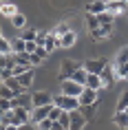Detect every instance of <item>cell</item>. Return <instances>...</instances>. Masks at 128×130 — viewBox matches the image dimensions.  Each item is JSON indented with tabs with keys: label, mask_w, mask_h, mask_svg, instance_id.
I'll list each match as a JSON object with an SVG mask.
<instances>
[{
	"label": "cell",
	"mask_w": 128,
	"mask_h": 130,
	"mask_svg": "<svg viewBox=\"0 0 128 130\" xmlns=\"http://www.w3.org/2000/svg\"><path fill=\"white\" fill-rule=\"evenodd\" d=\"M5 130H18V126H13V123H9V126H7Z\"/></svg>",
	"instance_id": "obj_46"
},
{
	"label": "cell",
	"mask_w": 128,
	"mask_h": 130,
	"mask_svg": "<svg viewBox=\"0 0 128 130\" xmlns=\"http://www.w3.org/2000/svg\"><path fill=\"white\" fill-rule=\"evenodd\" d=\"M77 99H80V106H91V104L97 102V90L84 88V90H82V95L77 97Z\"/></svg>",
	"instance_id": "obj_9"
},
{
	"label": "cell",
	"mask_w": 128,
	"mask_h": 130,
	"mask_svg": "<svg viewBox=\"0 0 128 130\" xmlns=\"http://www.w3.org/2000/svg\"><path fill=\"white\" fill-rule=\"evenodd\" d=\"M11 51H13V53H27V42L22 40V38H16V40L11 42Z\"/></svg>",
	"instance_id": "obj_22"
},
{
	"label": "cell",
	"mask_w": 128,
	"mask_h": 130,
	"mask_svg": "<svg viewBox=\"0 0 128 130\" xmlns=\"http://www.w3.org/2000/svg\"><path fill=\"white\" fill-rule=\"evenodd\" d=\"M9 77H13V71L11 69H0V82H7Z\"/></svg>",
	"instance_id": "obj_39"
},
{
	"label": "cell",
	"mask_w": 128,
	"mask_h": 130,
	"mask_svg": "<svg viewBox=\"0 0 128 130\" xmlns=\"http://www.w3.org/2000/svg\"><path fill=\"white\" fill-rule=\"evenodd\" d=\"M40 57H38V55H35V53H31V64H33V66H38V64H40Z\"/></svg>",
	"instance_id": "obj_44"
},
{
	"label": "cell",
	"mask_w": 128,
	"mask_h": 130,
	"mask_svg": "<svg viewBox=\"0 0 128 130\" xmlns=\"http://www.w3.org/2000/svg\"><path fill=\"white\" fill-rule=\"evenodd\" d=\"M47 35H49V31H38V35H35V44H38V46H44V44H47Z\"/></svg>",
	"instance_id": "obj_34"
},
{
	"label": "cell",
	"mask_w": 128,
	"mask_h": 130,
	"mask_svg": "<svg viewBox=\"0 0 128 130\" xmlns=\"http://www.w3.org/2000/svg\"><path fill=\"white\" fill-rule=\"evenodd\" d=\"M31 99H33V108H38V106H49V104H53V97L49 95V93H44V90H40V93H33V95H31Z\"/></svg>",
	"instance_id": "obj_10"
},
{
	"label": "cell",
	"mask_w": 128,
	"mask_h": 130,
	"mask_svg": "<svg viewBox=\"0 0 128 130\" xmlns=\"http://www.w3.org/2000/svg\"><path fill=\"white\" fill-rule=\"evenodd\" d=\"M51 108H53V104H49V106H38V108L31 110V121L38 126V123L42 121V119H47L49 112H51Z\"/></svg>",
	"instance_id": "obj_6"
},
{
	"label": "cell",
	"mask_w": 128,
	"mask_h": 130,
	"mask_svg": "<svg viewBox=\"0 0 128 130\" xmlns=\"http://www.w3.org/2000/svg\"><path fill=\"white\" fill-rule=\"evenodd\" d=\"M11 22H13V27H16V29H22L24 24H27V18H24L22 13H16L13 18H11Z\"/></svg>",
	"instance_id": "obj_32"
},
{
	"label": "cell",
	"mask_w": 128,
	"mask_h": 130,
	"mask_svg": "<svg viewBox=\"0 0 128 130\" xmlns=\"http://www.w3.org/2000/svg\"><path fill=\"white\" fill-rule=\"evenodd\" d=\"M7 2H9V0H0V5H7Z\"/></svg>",
	"instance_id": "obj_48"
},
{
	"label": "cell",
	"mask_w": 128,
	"mask_h": 130,
	"mask_svg": "<svg viewBox=\"0 0 128 130\" xmlns=\"http://www.w3.org/2000/svg\"><path fill=\"white\" fill-rule=\"evenodd\" d=\"M35 35H38V29H31V31H27V33L22 35V40L24 42H35Z\"/></svg>",
	"instance_id": "obj_38"
},
{
	"label": "cell",
	"mask_w": 128,
	"mask_h": 130,
	"mask_svg": "<svg viewBox=\"0 0 128 130\" xmlns=\"http://www.w3.org/2000/svg\"><path fill=\"white\" fill-rule=\"evenodd\" d=\"M104 2H115V0H104Z\"/></svg>",
	"instance_id": "obj_49"
},
{
	"label": "cell",
	"mask_w": 128,
	"mask_h": 130,
	"mask_svg": "<svg viewBox=\"0 0 128 130\" xmlns=\"http://www.w3.org/2000/svg\"><path fill=\"white\" fill-rule=\"evenodd\" d=\"M126 2H128V0H126Z\"/></svg>",
	"instance_id": "obj_52"
},
{
	"label": "cell",
	"mask_w": 128,
	"mask_h": 130,
	"mask_svg": "<svg viewBox=\"0 0 128 130\" xmlns=\"http://www.w3.org/2000/svg\"><path fill=\"white\" fill-rule=\"evenodd\" d=\"M0 53H13L11 51V42L5 40V38H0Z\"/></svg>",
	"instance_id": "obj_35"
},
{
	"label": "cell",
	"mask_w": 128,
	"mask_h": 130,
	"mask_svg": "<svg viewBox=\"0 0 128 130\" xmlns=\"http://www.w3.org/2000/svg\"><path fill=\"white\" fill-rule=\"evenodd\" d=\"M13 66H16L13 53H0V69H13Z\"/></svg>",
	"instance_id": "obj_16"
},
{
	"label": "cell",
	"mask_w": 128,
	"mask_h": 130,
	"mask_svg": "<svg viewBox=\"0 0 128 130\" xmlns=\"http://www.w3.org/2000/svg\"><path fill=\"white\" fill-rule=\"evenodd\" d=\"M18 130H38V126H31V123H22V126H18Z\"/></svg>",
	"instance_id": "obj_43"
},
{
	"label": "cell",
	"mask_w": 128,
	"mask_h": 130,
	"mask_svg": "<svg viewBox=\"0 0 128 130\" xmlns=\"http://www.w3.org/2000/svg\"><path fill=\"white\" fill-rule=\"evenodd\" d=\"M80 66H82V64H77V62H73V60H62V64H60V82L71 79L73 73L80 69Z\"/></svg>",
	"instance_id": "obj_3"
},
{
	"label": "cell",
	"mask_w": 128,
	"mask_h": 130,
	"mask_svg": "<svg viewBox=\"0 0 128 130\" xmlns=\"http://www.w3.org/2000/svg\"><path fill=\"white\" fill-rule=\"evenodd\" d=\"M128 62V46H121L119 53L115 55V64H126Z\"/></svg>",
	"instance_id": "obj_28"
},
{
	"label": "cell",
	"mask_w": 128,
	"mask_h": 130,
	"mask_svg": "<svg viewBox=\"0 0 128 130\" xmlns=\"http://www.w3.org/2000/svg\"><path fill=\"white\" fill-rule=\"evenodd\" d=\"M86 75H88L86 69H84V66H80V69L73 73V77H71V79H75L77 84H82V86H84V84H86Z\"/></svg>",
	"instance_id": "obj_24"
},
{
	"label": "cell",
	"mask_w": 128,
	"mask_h": 130,
	"mask_svg": "<svg viewBox=\"0 0 128 130\" xmlns=\"http://www.w3.org/2000/svg\"><path fill=\"white\" fill-rule=\"evenodd\" d=\"M110 33H113V27H99L95 31H91V38L93 40H104V38H110Z\"/></svg>",
	"instance_id": "obj_15"
},
{
	"label": "cell",
	"mask_w": 128,
	"mask_h": 130,
	"mask_svg": "<svg viewBox=\"0 0 128 130\" xmlns=\"http://www.w3.org/2000/svg\"><path fill=\"white\" fill-rule=\"evenodd\" d=\"M60 115H62V108H58V106L53 104V108H51V112H49V119H51V121H58Z\"/></svg>",
	"instance_id": "obj_37"
},
{
	"label": "cell",
	"mask_w": 128,
	"mask_h": 130,
	"mask_svg": "<svg viewBox=\"0 0 128 130\" xmlns=\"http://www.w3.org/2000/svg\"><path fill=\"white\" fill-rule=\"evenodd\" d=\"M51 126H53V121H51V119H42L40 123H38V130H51Z\"/></svg>",
	"instance_id": "obj_40"
},
{
	"label": "cell",
	"mask_w": 128,
	"mask_h": 130,
	"mask_svg": "<svg viewBox=\"0 0 128 130\" xmlns=\"http://www.w3.org/2000/svg\"><path fill=\"white\" fill-rule=\"evenodd\" d=\"M113 121H115L117 128H124V130H126L128 128V112H126V110H117L115 117H113Z\"/></svg>",
	"instance_id": "obj_14"
},
{
	"label": "cell",
	"mask_w": 128,
	"mask_h": 130,
	"mask_svg": "<svg viewBox=\"0 0 128 130\" xmlns=\"http://www.w3.org/2000/svg\"><path fill=\"white\" fill-rule=\"evenodd\" d=\"M18 82H20L22 88H29V86L33 84V69L27 71V73H22V75H18Z\"/></svg>",
	"instance_id": "obj_19"
},
{
	"label": "cell",
	"mask_w": 128,
	"mask_h": 130,
	"mask_svg": "<svg viewBox=\"0 0 128 130\" xmlns=\"http://www.w3.org/2000/svg\"><path fill=\"white\" fill-rule=\"evenodd\" d=\"M126 108H128V90H124L119 102H117V110H126Z\"/></svg>",
	"instance_id": "obj_33"
},
{
	"label": "cell",
	"mask_w": 128,
	"mask_h": 130,
	"mask_svg": "<svg viewBox=\"0 0 128 130\" xmlns=\"http://www.w3.org/2000/svg\"><path fill=\"white\" fill-rule=\"evenodd\" d=\"M58 121H60V126L64 130H68V126H71V112H68V110H62V115H60Z\"/></svg>",
	"instance_id": "obj_30"
},
{
	"label": "cell",
	"mask_w": 128,
	"mask_h": 130,
	"mask_svg": "<svg viewBox=\"0 0 128 130\" xmlns=\"http://www.w3.org/2000/svg\"><path fill=\"white\" fill-rule=\"evenodd\" d=\"M60 46V38L53 33V31H49V35H47V44H44V48H47L49 53L53 51V48H58Z\"/></svg>",
	"instance_id": "obj_18"
},
{
	"label": "cell",
	"mask_w": 128,
	"mask_h": 130,
	"mask_svg": "<svg viewBox=\"0 0 128 130\" xmlns=\"http://www.w3.org/2000/svg\"><path fill=\"white\" fill-rule=\"evenodd\" d=\"M0 38H2V31H0Z\"/></svg>",
	"instance_id": "obj_50"
},
{
	"label": "cell",
	"mask_w": 128,
	"mask_h": 130,
	"mask_svg": "<svg viewBox=\"0 0 128 130\" xmlns=\"http://www.w3.org/2000/svg\"><path fill=\"white\" fill-rule=\"evenodd\" d=\"M113 13H108V11H104V13H97V20H99V27H113Z\"/></svg>",
	"instance_id": "obj_23"
},
{
	"label": "cell",
	"mask_w": 128,
	"mask_h": 130,
	"mask_svg": "<svg viewBox=\"0 0 128 130\" xmlns=\"http://www.w3.org/2000/svg\"><path fill=\"white\" fill-rule=\"evenodd\" d=\"M82 90H84V86L82 84H77L75 79H64V82L60 84V93L62 95H71V97H80Z\"/></svg>",
	"instance_id": "obj_2"
},
{
	"label": "cell",
	"mask_w": 128,
	"mask_h": 130,
	"mask_svg": "<svg viewBox=\"0 0 128 130\" xmlns=\"http://www.w3.org/2000/svg\"><path fill=\"white\" fill-rule=\"evenodd\" d=\"M5 128H7V126H5V123H2V121H0V130H5Z\"/></svg>",
	"instance_id": "obj_47"
},
{
	"label": "cell",
	"mask_w": 128,
	"mask_h": 130,
	"mask_svg": "<svg viewBox=\"0 0 128 130\" xmlns=\"http://www.w3.org/2000/svg\"><path fill=\"white\" fill-rule=\"evenodd\" d=\"M7 110H11V99H5V97H0V115H5Z\"/></svg>",
	"instance_id": "obj_36"
},
{
	"label": "cell",
	"mask_w": 128,
	"mask_h": 130,
	"mask_svg": "<svg viewBox=\"0 0 128 130\" xmlns=\"http://www.w3.org/2000/svg\"><path fill=\"white\" fill-rule=\"evenodd\" d=\"M106 11V2L104 0H93V2H88L86 5V13H104Z\"/></svg>",
	"instance_id": "obj_13"
},
{
	"label": "cell",
	"mask_w": 128,
	"mask_h": 130,
	"mask_svg": "<svg viewBox=\"0 0 128 130\" xmlns=\"http://www.w3.org/2000/svg\"><path fill=\"white\" fill-rule=\"evenodd\" d=\"M11 108H27V110H33V99H31V95L20 93V95H16L13 99H11Z\"/></svg>",
	"instance_id": "obj_4"
},
{
	"label": "cell",
	"mask_w": 128,
	"mask_h": 130,
	"mask_svg": "<svg viewBox=\"0 0 128 130\" xmlns=\"http://www.w3.org/2000/svg\"><path fill=\"white\" fill-rule=\"evenodd\" d=\"M99 77H102V82H104V86H113L115 79H117V75H115V64H113V66H108V64H106V66L102 69Z\"/></svg>",
	"instance_id": "obj_8"
},
{
	"label": "cell",
	"mask_w": 128,
	"mask_h": 130,
	"mask_svg": "<svg viewBox=\"0 0 128 130\" xmlns=\"http://www.w3.org/2000/svg\"><path fill=\"white\" fill-rule=\"evenodd\" d=\"M53 104L58 106V108H62V110H68V112H71V110H77V108H80V99H77V97L62 95V93L53 97Z\"/></svg>",
	"instance_id": "obj_1"
},
{
	"label": "cell",
	"mask_w": 128,
	"mask_h": 130,
	"mask_svg": "<svg viewBox=\"0 0 128 130\" xmlns=\"http://www.w3.org/2000/svg\"><path fill=\"white\" fill-rule=\"evenodd\" d=\"M128 9V2L126 0H115V2H106V11L108 13H121V11H126Z\"/></svg>",
	"instance_id": "obj_11"
},
{
	"label": "cell",
	"mask_w": 128,
	"mask_h": 130,
	"mask_svg": "<svg viewBox=\"0 0 128 130\" xmlns=\"http://www.w3.org/2000/svg\"><path fill=\"white\" fill-rule=\"evenodd\" d=\"M126 112H128V108H126Z\"/></svg>",
	"instance_id": "obj_51"
},
{
	"label": "cell",
	"mask_w": 128,
	"mask_h": 130,
	"mask_svg": "<svg viewBox=\"0 0 128 130\" xmlns=\"http://www.w3.org/2000/svg\"><path fill=\"white\" fill-rule=\"evenodd\" d=\"M0 97H5V99H13V97H16V93H13L11 88H9V86H7L5 82H0Z\"/></svg>",
	"instance_id": "obj_29"
},
{
	"label": "cell",
	"mask_w": 128,
	"mask_h": 130,
	"mask_svg": "<svg viewBox=\"0 0 128 130\" xmlns=\"http://www.w3.org/2000/svg\"><path fill=\"white\" fill-rule=\"evenodd\" d=\"M51 130H64V128L60 126V121H53V126H51Z\"/></svg>",
	"instance_id": "obj_45"
},
{
	"label": "cell",
	"mask_w": 128,
	"mask_h": 130,
	"mask_svg": "<svg viewBox=\"0 0 128 130\" xmlns=\"http://www.w3.org/2000/svg\"><path fill=\"white\" fill-rule=\"evenodd\" d=\"M35 55H38L40 60H44V57H47V55H49V51H47V48H44V46H38V48H35Z\"/></svg>",
	"instance_id": "obj_41"
},
{
	"label": "cell",
	"mask_w": 128,
	"mask_h": 130,
	"mask_svg": "<svg viewBox=\"0 0 128 130\" xmlns=\"http://www.w3.org/2000/svg\"><path fill=\"white\" fill-rule=\"evenodd\" d=\"M102 86H104V82H102V77H99V75H93V73H88V75H86V84H84V88L99 90Z\"/></svg>",
	"instance_id": "obj_12"
},
{
	"label": "cell",
	"mask_w": 128,
	"mask_h": 130,
	"mask_svg": "<svg viewBox=\"0 0 128 130\" xmlns=\"http://www.w3.org/2000/svg\"><path fill=\"white\" fill-rule=\"evenodd\" d=\"M35 48H38V44H35V42H27V53H29V55L35 53Z\"/></svg>",
	"instance_id": "obj_42"
},
{
	"label": "cell",
	"mask_w": 128,
	"mask_h": 130,
	"mask_svg": "<svg viewBox=\"0 0 128 130\" xmlns=\"http://www.w3.org/2000/svg\"><path fill=\"white\" fill-rule=\"evenodd\" d=\"M106 64H108V62L104 60V57H99V60H86L84 64H82V66L86 69V73H93V75H99V73H102V69H104Z\"/></svg>",
	"instance_id": "obj_5"
},
{
	"label": "cell",
	"mask_w": 128,
	"mask_h": 130,
	"mask_svg": "<svg viewBox=\"0 0 128 130\" xmlns=\"http://www.w3.org/2000/svg\"><path fill=\"white\" fill-rule=\"evenodd\" d=\"M68 31H71V29H68V24H66V22H60V24H58V27L53 29V33L58 35V38H62V35H66Z\"/></svg>",
	"instance_id": "obj_31"
},
{
	"label": "cell",
	"mask_w": 128,
	"mask_h": 130,
	"mask_svg": "<svg viewBox=\"0 0 128 130\" xmlns=\"http://www.w3.org/2000/svg\"><path fill=\"white\" fill-rule=\"evenodd\" d=\"M115 75H117V79H128V62L126 64H115Z\"/></svg>",
	"instance_id": "obj_25"
},
{
	"label": "cell",
	"mask_w": 128,
	"mask_h": 130,
	"mask_svg": "<svg viewBox=\"0 0 128 130\" xmlns=\"http://www.w3.org/2000/svg\"><path fill=\"white\" fill-rule=\"evenodd\" d=\"M95 108H97V106H95V104H91V106H80L77 110L84 115V119H86V121H93V117H95Z\"/></svg>",
	"instance_id": "obj_20"
},
{
	"label": "cell",
	"mask_w": 128,
	"mask_h": 130,
	"mask_svg": "<svg viewBox=\"0 0 128 130\" xmlns=\"http://www.w3.org/2000/svg\"><path fill=\"white\" fill-rule=\"evenodd\" d=\"M86 123L88 121L84 119V115L80 110H71V126H68V130H82Z\"/></svg>",
	"instance_id": "obj_7"
},
{
	"label": "cell",
	"mask_w": 128,
	"mask_h": 130,
	"mask_svg": "<svg viewBox=\"0 0 128 130\" xmlns=\"http://www.w3.org/2000/svg\"><path fill=\"white\" fill-rule=\"evenodd\" d=\"M5 84H7L9 88L13 90L16 95H20V93H22V86H20V82H18V77H9V79H7Z\"/></svg>",
	"instance_id": "obj_27"
},
{
	"label": "cell",
	"mask_w": 128,
	"mask_h": 130,
	"mask_svg": "<svg viewBox=\"0 0 128 130\" xmlns=\"http://www.w3.org/2000/svg\"><path fill=\"white\" fill-rule=\"evenodd\" d=\"M0 13L2 15H9V18H13L18 13V7H16L13 2H7V5H0Z\"/></svg>",
	"instance_id": "obj_21"
},
{
	"label": "cell",
	"mask_w": 128,
	"mask_h": 130,
	"mask_svg": "<svg viewBox=\"0 0 128 130\" xmlns=\"http://www.w3.org/2000/svg\"><path fill=\"white\" fill-rule=\"evenodd\" d=\"M75 40H77L75 31H68L66 35H62V38H60V46H62V48H71V46L75 44Z\"/></svg>",
	"instance_id": "obj_17"
},
{
	"label": "cell",
	"mask_w": 128,
	"mask_h": 130,
	"mask_svg": "<svg viewBox=\"0 0 128 130\" xmlns=\"http://www.w3.org/2000/svg\"><path fill=\"white\" fill-rule=\"evenodd\" d=\"M86 27H88V31L99 29V20H97V15H95V13H86Z\"/></svg>",
	"instance_id": "obj_26"
}]
</instances>
